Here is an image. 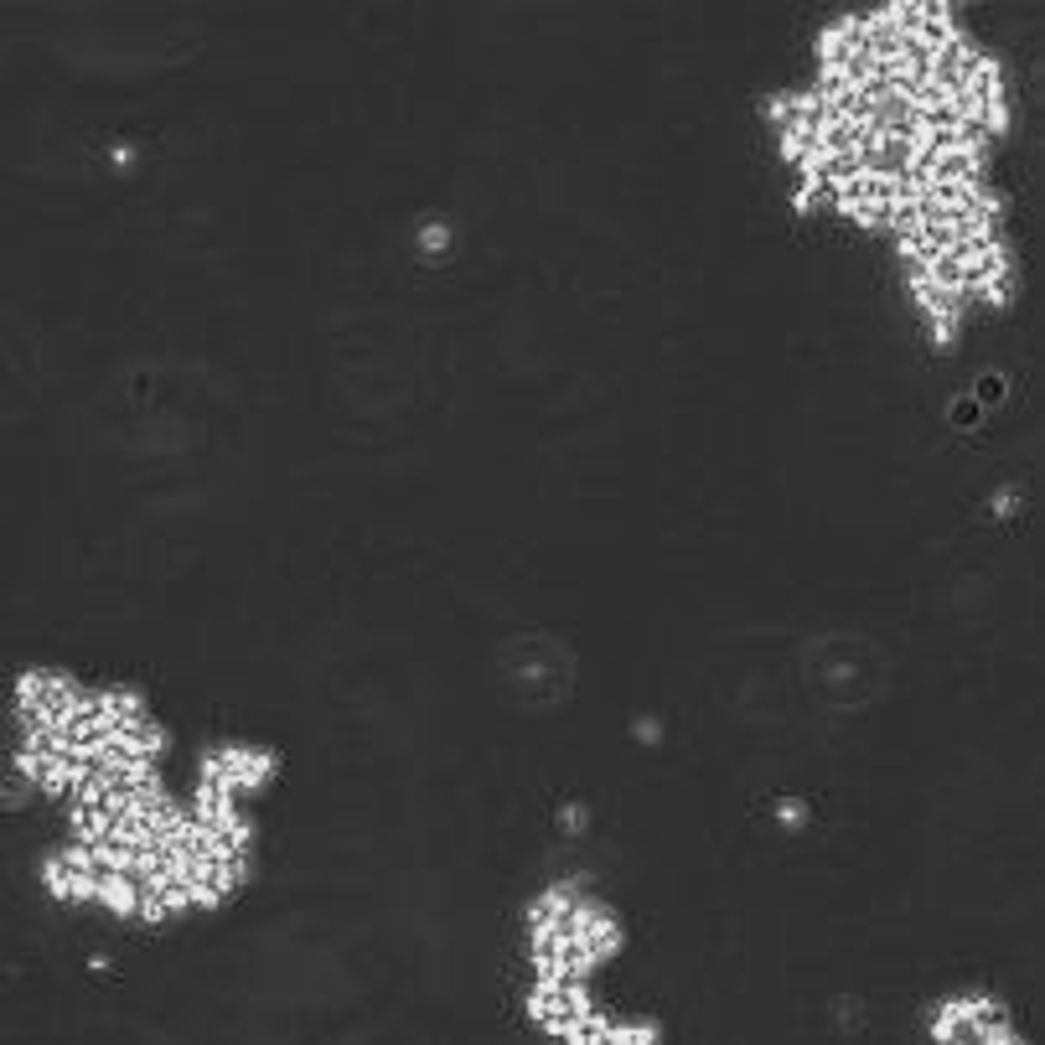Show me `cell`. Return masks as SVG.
<instances>
[{
  "mask_svg": "<svg viewBox=\"0 0 1045 1045\" xmlns=\"http://www.w3.org/2000/svg\"><path fill=\"white\" fill-rule=\"evenodd\" d=\"M808 683L828 704H864V699L880 694V663L864 642L828 637L808 652Z\"/></svg>",
  "mask_w": 1045,
  "mask_h": 1045,
  "instance_id": "1",
  "label": "cell"
}]
</instances>
